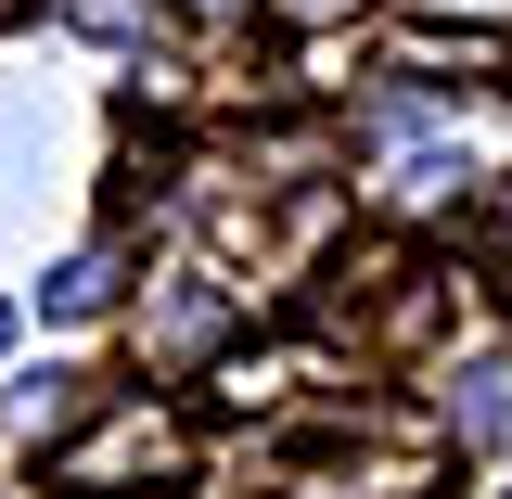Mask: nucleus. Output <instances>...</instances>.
I'll list each match as a JSON object with an SVG mask.
<instances>
[{
	"label": "nucleus",
	"mask_w": 512,
	"mask_h": 499,
	"mask_svg": "<svg viewBox=\"0 0 512 499\" xmlns=\"http://www.w3.org/2000/svg\"><path fill=\"white\" fill-rule=\"evenodd\" d=\"M282 499H359V487H333V474H308V487H282Z\"/></svg>",
	"instance_id": "7"
},
{
	"label": "nucleus",
	"mask_w": 512,
	"mask_h": 499,
	"mask_svg": "<svg viewBox=\"0 0 512 499\" xmlns=\"http://www.w3.org/2000/svg\"><path fill=\"white\" fill-rule=\"evenodd\" d=\"M295 13H346V0H295Z\"/></svg>",
	"instance_id": "9"
},
{
	"label": "nucleus",
	"mask_w": 512,
	"mask_h": 499,
	"mask_svg": "<svg viewBox=\"0 0 512 499\" xmlns=\"http://www.w3.org/2000/svg\"><path fill=\"white\" fill-rule=\"evenodd\" d=\"M0 346H13V308H0Z\"/></svg>",
	"instance_id": "10"
},
{
	"label": "nucleus",
	"mask_w": 512,
	"mask_h": 499,
	"mask_svg": "<svg viewBox=\"0 0 512 499\" xmlns=\"http://www.w3.org/2000/svg\"><path fill=\"white\" fill-rule=\"evenodd\" d=\"M218 320H231V295H218V282H180L167 308H141V346H205Z\"/></svg>",
	"instance_id": "5"
},
{
	"label": "nucleus",
	"mask_w": 512,
	"mask_h": 499,
	"mask_svg": "<svg viewBox=\"0 0 512 499\" xmlns=\"http://www.w3.org/2000/svg\"><path fill=\"white\" fill-rule=\"evenodd\" d=\"M448 436L461 448H500L512 436V359H474V372L448 384Z\"/></svg>",
	"instance_id": "3"
},
{
	"label": "nucleus",
	"mask_w": 512,
	"mask_h": 499,
	"mask_svg": "<svg viewBox=\"0 0 512 499\" xmlns=\"http://www.w3.org/2000/svg\"><path fill=\"white\" fill-rule=\"evenodd\" d=\"M180 410H154V397H116L90 436H64L52 448V487H77V499H116V487H154V474H180Z\"/></svg>",
	"instance_id": "1"
},
{
	"label": "nucleus",
	"mask_w": 512,
	"mask_h": 499,
	"mask_svg": "<svg viewBox=\"0 0 512 499\" xmlns=\"http://www.w3.org/2000/svg\"><path fill=\"white\" fill-rule=\"evenodd\" d=\"M500 282H512V244H500Z\"/></svg>",
	"instance_id": "11"
},
{
	"label": "nucleus",
	"mask_w": 512,
	"mask_h": 499,
	"mask_svg": "<svg viewBox=\"0 0 512 499\" xmlns=\"http://www.w3.org/2000/svg\"><path fill=\"white\" fill-rule=\"evenodd\" d=\"M39 308H52V320H90V308H116V244H77V256L52 269V282H39Z\"/></svg>",
	"instance_id": "4"
},
{
	"label": "nucleus",
	"mask_w": 512,
	"mask_h": 499,
	"mask_svg": "<svg viewBox=\"0 0 512 499\" xmlns=\"http://www.w3.org/2000/svg\"><path fill=\"white\" fill-rule=\"evenodd\" d=\"M64 26H77V39H141L154 0H64Z\"/></svg>",
	"instance_id": "6"
},
{
	"label": "nucleus",
	"mask_w": 512,
	"mask_h": 499,
	"mask_svg": "<svg viewBox=\"0 0 512 499\" xmlns=\"http://www.w3.org/2000/svg\"><path fill=\"white\" fill-rule=\"evenodd\" d=\"M192 13H244V0H192Z\"/></svg>",
	"instance_id": "8"
},
{
	"label": "nucleus",
	"mask_w": 512,
	"mask_h": 499,
	"mask_svg": "<svg viewBox=\"0 0 512 499\" xmlns=\"http://www.w3.org/2000/svg\"><path fill=\"white\" fill-rule=\"evenodd\" d=\"M500 499H512V487H500Z\"/></svg>",
	"instance_id": "12"
},
{
	"label": "nucleus",
	"mask_w": 512,
	"mask_h": 499,
	"mask_svg": "<svg viewBox=\"0 0 512 499\" xmlns=\"http://www.w3.org/2000/svg\"><path fill=\"white\" fill-rule=\"evenodd\" d=\"M397 64H436L448 90H487V77H512V39H487V26H410Z\"/></svg>",
	"instance_id": "2"
}]
</instances>
